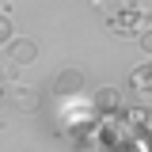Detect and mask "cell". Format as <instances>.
I'll use <instances>...</instances> for the list:
<instances>
[{"mask_svg": "<svg viewBox=\"0 0 152 152\" xmlns=\"http://www.w3.org/2000/svg\"><path fill=\"white\" fill-rule=\"evenodd\" d=\"M145 133H152V107H148V114H145V126H141Z\"/></svg>", "mask_w": 152, "mask_h": 152, "instance_id": "obj_10", "label": "cell"}, {"mask_svg": "<svg viewBox=\"0 0 152 152\" xmlns=\"http://www.w3.org/2000/svg\"><path fill=\"white\" fill-rule=\"evenodd\" d=\"M91 8H95V12H99L103 19H114L118 12L133 8V0H91Z\"/></svg>", "mask_w": 152, "mask_h": 152, "instance_id": "obj_7", "label": "cell"}, {"mask_svg": "<svg viewBox=\"0 0 152 152\" xmlns=\"http://www.w3.org/2000/svg\"><path fill=\"white\" fill-rule=\"evenodd\" d=\"M91 107H95V114H126V99H122V91H118V88L103 84V88L95 91Z\"/></svg>", "mask_w": 152, "mask_h": 152, "instance_id": "obj_6", "label": "cell"}, {"mask_svg": "<svg viewBox=\"0 0 152 152\" xmlns=\"http://www.w3.org/2000/svg\"><path fill=\"white\" fill-rule=\"evenodd\" d=\"M4 61H12V65H34L38 61V42L34 38H12L8 46H4Z\"/></svg>", "mask_w": 152, "mask_h": 152, "instance_id": "obj_4", "label": "cell"}, {"mask_svg": "<svg viewBox=\"0 0 152 152\" xmlns=\"http://www.w3.org/2000/svg\"><path fill=\"white\" fill-rule=\"evenodd\" d=\"M148 27H152L148 12H145V8H137V4L126 8V12H118L114 19H107V31H110L114 38H122V42H126V38H141Z\"/></svg>", "mask_w": 152, "mask_h": 152, "instance_id": "obj_1", "label": "cell"}, {"mask_svg": "<svg viewBox=\"0 0 152 152\" xmlns=\"http://www.w3.org/2000/svg\"><path fill=\"white\" fill-rule=\"evenodd\" d=\"M137 46H141V53H148V57H152V27H148L141 38H137Z\"/></svg>", "mask_w": 152, "mask_h": 152, "instance_id": "obj_9", "label": "cell"}, {"mask_svg": "<svg viewBox=\"0 0 152 152\" xmlns=\"http://www.w3.org/2000/svg\"><path fill=\"white\" fill-rule=\"evenodd\" d=\"M84 84H88V80H84L80 69H61V72L53 76V95L57 99H76V95L84 91Z\"/></svg>", "mask_w": 152, "mask_h": 152, "instance_id": "obj_5", "label": "cell"}, {"mask_svg": "<svg viewBox=\"0 0 152 152\" xmlns=\"http://www.w3.org/2000/svg\"><path fill=\"white\" fill-rule=\"evenodd\" d=\"M4 107L15 114H34L42 107V95L34 88H27V84H12V88H4Z\"/></svg>", "mask_w": 152, "mask_h": 152, "instance_id": "obj_2", "label": "cell"}, {"mask_svg": "<svg viewBox=\"0 0 152 152\" xmlns=\"http://www.w3.org/2000/svg\"><path fill=\"white\" fill-rule=\"evenodd\" d=\"M129 91H133V99L141 103V107H152V61H141L137 69L129 72Z\"/></svg>", "mask_w": 152, "mask_h": 152, "instance_id": "obj_3", "label": "cell"}, {"mask_svg": "<svg viewBox=\"0 0 152 152\" xmlns=\"http://www.w3.org/2000/svg\"><path fill=\"white\" fill-rule=\"evenodd\" d=\"M15 38V27H12V15L8 12H0V46H8Z\"/></svg>", "mask_w": 152, "mask_h": 152, "instance_id": "obj_8", "label": "cell"}]
</instances>
